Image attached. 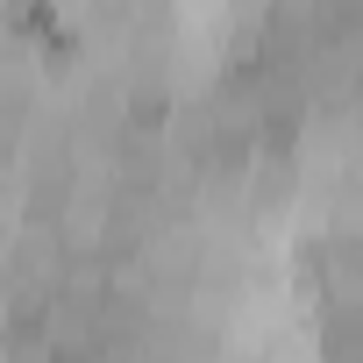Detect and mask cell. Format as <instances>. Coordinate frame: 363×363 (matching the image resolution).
Wrapping results in <instances>:
<instances>
[{
  "label": "cell",
  "mask_w": 363,
  "mask_h": 363,
  "mask_svg": "<svg viewBox=\"0 0 363 363\" xmlns=\"http://www.w3.org/2000/svg\"><path fill=\"white\" fill-rule=\"evenodd\" d=\"M50 363H93V356H86V349H57Z\"/></svg>",
  "instance_id": "cell-1"
}]
</instances>
